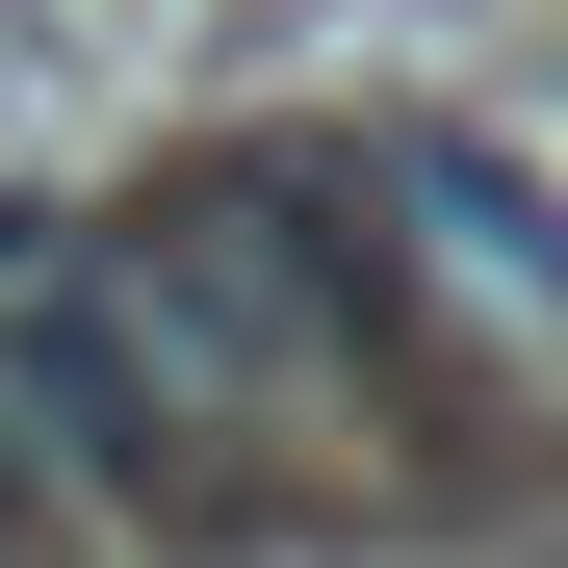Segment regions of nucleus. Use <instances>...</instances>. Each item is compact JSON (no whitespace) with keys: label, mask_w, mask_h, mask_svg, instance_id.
<instances>
[{"label":"nucleus","mask_w":568,"mask_h":568,"mask_svg":"<svg viewBox=\"0 0 568 568\" xmlns=\"http://www.w3.org/2000/svg\"><path fill=\"white\" fill-rule=\"evenodd\" d=\"M362 207H414V258H439V284H465L491 336L542 311V207H517V155H491V130H414L388 181H362Z\"/></svg>","instance_id":"nucleus-1"}]
</instances>
